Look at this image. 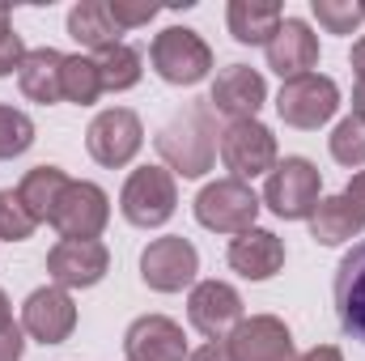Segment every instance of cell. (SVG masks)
Returning a JSON list of instances; mask_svg holds the SVG:
<instances>
[{"label":"cell","mask_w":365,"mask_h":361,"mask_svg":"<svg viewBox=\"0 0 365 361\" xmlns=\"http://www.w3.org/2000/svg\"><path fill=\"white\" fill-rule=\"evenodd\" d=\"M319 191H323V175L310 158H284L264 183V204L280 221H310V213L323 200Z\"/></svg>","instance_id":"4"},{"label":"cell","mask_w":365,"mask_h":361,"mask_svg":"<svg viewBox=\"0 0 365 361\" xmlns=\"http://www.w3.org/2000/svg\"><path fill=\"white\" fill-rule=\"evenodd\" d=\"M110 221V195L98 183L73 179L64 187L56 213H51V230L68 243H93Z\"/></svg>","instance_id":"9"},{"label":"cell","mask_w":365,"mask_h":361,"mask_svg":"<svg viewBox=\"0 0 365 361\" xmlns=\"http://www.w3.org/2000/svg\"><path fill=\"white\" fill-rule=\"evenodd\" d=\"M179 208V183L166 166H140L132 171L123 191H119V213L136 230H158L175 217Z\"/></svg>","instance_id":"2"},{"label":"cell","mask_w":365,"mask_h":361,"mask_svg":"<svg viewBox=\"0 0 365 361\" xmlns=\"http://www.w3.org/2000/svg\"><path fill=\"white\" fill-rule=\"evenodd\" d=\"M217 153L230 171V179H259L276 171V136L272 128H264L259 119H238L225 123V132L217 136Z\"/></svg>","instance_id":"6"},{"label":"cell","mask_w":365,"mask_h":361,"mask_svg":"<svg viewBox=\"0 0 365 361\" xmlns=\"http://www.w3.org/2000/svg\"><path fill=\"white\" fill-rule=\"evenodd\" d=\"M297 361H344V353H340L336 345H314L310 353H302Z\"/></svg>","instance_id":"36"},{"label":"cell","mask_w":365,"mask_h":361,"mask_svg":"<svg viewBox=\"0 0 365 361\" xmlns=\"http://www.w3.org/2000/svg\"><path fill=\"white\" fill-rule=\"evenodd\" d=\"M259 208H264V200L242 179H217L195 195V221L212 234H234L238 238V234L255 230Z\"/></svg>","instance_id":"3"},{"label":"cell","mask_w":365,"mask_h":361,"mask_svg":"<svg viewBox=\"0 0 365 361\" xmlns=\"http://www.w3.org/2000/svg\"><path fill=\"white\" fill-rule=\"evenodd\" d=\"M187 319L208 340H230V332L242 323V298L225 280H200L187 298Z\"/></svg>","instance_id":"12"},{"label":"cell","mask_w":365,"mask_h":361,"mask_svg":"<svg viewBox=\"0 0 365 361\" xmlns=\"http://www.w3.org/2000/svg\"><path fill=\"white\" fill-rule=\"evenodd\" d=\"M195 272H200V251L182 234L153 238L140 251V280L153 293H179L187 285H195Z\"/></svg>","instance_id":"10"},{"label":"cell","mask_w":365,"mask_h":361,"mask_svg":"<svg viewBox=\"0 0 365 361\" xmlns=\"http://www.w3.org/2000/svg\"><path fill=\"white\" fill-rule=\"evenodd\" d=\"M17 86H21V93L30 102H38V106L60 102L64 98V51H56V47L26 51V60L17 68Z\"/></svg>","instance_id":"20"},{"label":"cell","mask_w":365,"mask_h":361,"mask_svg":"<svg viewBox=\"0 0 365 361\" xmlns=\"http://www.w3.org/2000/svg\"><path fill=\"white\" fill-rule=\"evenodd\" d=\"M331 298H336V319H340L344 336L365 345V234L340 260L336 280H331Z\"/></svg>","instance_id":"17"},{"label":"cell","mask_w":365,"mask_h":361,"mask_svg":"<svg viewBox=\"0 0 365 361\" xmlns=\"http://www.w3.org/2000/svg\"><path fill=\"white\" fill-rule=\"evenodd\" d=\"M68 175L60 171V166H34V171H26V179L17 183V195H21V204L30 208V217L43 225H51V213H56V204H60V195H64V187H68Z\"/></svg>","instance_id":"24"},{"label":"cell","mask_w":365,"mask_h":361,"mask_svg":"<svg viewBox=\"0 0 365 361\" xmlns=\"http://www.w3.org/2000/svg\"><path fill=\"white\" fill-rule=\"evenodd\" d=\"M310 9L327 34H353L365 21V4L357 0H310Z\"/></svg>","instance_id":"29"},{"label":"cell","mask_w":365,"mask_h":361,"mask_svg":"<svg viewBox=\"0 0 365 361\" xmlns=\"http://www.w3.org/2000/svg\"><path fill=\"white\" fill-rule=\"evenodd\" d=\"M34 145V119L17 106H0V162L21 158Z\"/></svg>","instance_id":"27"},{"label":"cell","mask_w":365,"mask_h":361,"mask_svg":"<svg viewBox=\"0 0 365 361\" xmlns=\"http://www.w3.org/2000/svg\"><path fill=\"white\" fill-rule=\"evenodd\" d=\"M102 98V81L93 68V56H64V102L93 106Z\"/></svg>","instance_id":"26"},{"label":"cell","mask_w":365,"mask_h":361,"mask_svg":"<svg viewBox=\"0 0 365 361\" xmlns=\"http://www.w3.org/2000/svg\"><path fill=\"white\" fill-rule=\"evenodd\" d=\"M21 60H26V43H21L17 30H9V34L0 39V77H13V73L21 68Z\"/></svg>","instance_id":"32"},{"label":"cell","mask_w":365,"mask_h":361,"mask_svg":"<svg viewBox=\"0 0 365 361\" xmlns=\"http://www.w3.org/2000/svg\"><path fill=\"white\" fill-rule=\"evenodd\" d=\"M187 361H234V357H230V349H225L221 340H208V345H200Z\"/></svg>","instance_id":"34"},{"label":"cell","mask_w":365,"mask_h":361,"mask_svg":"<svg viewBox=\"0 0 365 361\" xmlns=\"http://www.w3.org/2000/svg\"><path fill=\"white\" fill-rule=\"evenodd\" d=\"M225 260H230V268L238 272L242 280H268V276H276L284 268V243L276 238L272 230L255 225V230H247V234H238L230 243Z\"/></svg>","instance_id":"19"},{"label":"cell","mask_w":365,"mask_h":361,"mask_svg":"<svg viewBox=\"0 0 365 361\" xmlns=\"http://www.w3.org/2000/svg\"><path fill=\"white\" fill-rule=\"evenodd\" d=\"M365 230V217L349 204V195H323L319 208L310 213V238L323 243V247H340V243H353L361 238Z\"/></svg>","instance_id":"21"},{"label":"cell","mask_w":365,"mask_h":361,"mask_svg":"<svg viewBox=\"0 0 365 361\" xmlns=\"http://www.w3.org/2000/svg\"><path fill=\"white\" fill-rule=\"evenodd\" d=\"M327 145H331V158H336L340 166H365V123L357 115L340 119L336 132L327 136Z\"/></svg>","instance_id":"30"},{"label":"cell","mask_w":365,"mask_h":361,"mask_svg":"<svg viewBox=\"0 0 365 361\" xmlns=\"http://www.w3.org/2000/svg\"><path fill=\"white\" fill-rule=\"evenodd\" d=\"M344 195H349V204H353V208H357V213L365 217V171H357V175L349 179V187H344Z\"/></svg>","instance_id":"35"},{"label":"cell","mask_w":365,"mask_h":361,"mask_svg":"<svg viewBox=\"0 0 365 361\" xmlns=\"http://www.w3.org/2000/svg\"><path fill=\"white\" fill-rule=\"evenodd\" d=\"M9 327H13V306H9V298L0 289V332H9Z\"/></svg>","instance_id":"38"},{"label":"cell","mask_w":365,"mask_h":361,"mask_svg":"<svg viewBox=\"0 0 365 361\" xmlns=\"http://www.w3.org/2000/svg\"><path fill=\"white\" fill-rule=\"evenodd\" d=\"M149 64L166 86H200L212 73V47L187 30V26H170L153 39L149 47Z\"/></svg>","instance_id":"5"},{"label":"cell","mask_w":365,"mask_h":361,"mask_svg":"<svg viewBox=\"0 0 365 361\" xmlns=\"http://www.w3.org/2000/svg\"><path fill=\"white\" fill-rule=\"evenodd\" d=\"M264 51H268V68H272L276 77L293 81V77H306L319 64V34L302 17H284Z\"/></svg>","instance_id":"16"},{"label":"cell","mask_w":365,"mask_h":361,"mask_svg":"<svg viewBox=\"0 0 365 361\" xmlns=\"http://www.w3.org/2000/svg\"><path fill=\"white\" fill-rule=\"evenodd\" d=\"M123 353L128 361H187V336L175 319L166 315H140L123 332Z\"/></svg>","instance_id":"18"},{"label":"cell","mask_w":365,"mask_h":361,"mask_svg":"<svg viewBox=\"0 0 365 361\" xmlns=\"http://www.w3.org/2000/svg\"><path fill=\"white\" fill-rule=\"evenodd\" d=\"M353 73H357V81H365V34L353 43Z\"/></svg>","instance_id":"37"},{"label":"cell","mask_w":365,"mask_h":361,"mask_svg":"<svg viewBox=\"0 0 365 361\" xmlns=\"http://www.w3.org/2000/svg\"><path fill=\"white\" fill-rule=\"evenodd\" d=\"M21 332L38 345H64L77 332V302L60 285H43L21 306Z\"/></svg>","instance_id":"11"},{"label":"cell","mask_w":365,"mask_h":361,"mask_svg":"<svg viewBox=\"0 0 365 361\" xmlns=\"http://www.w3.org/2000/svg\"><path fill=\"white\" fill-rule=\"evenodd\" d=\"M280 21H284V13L276 0H230V9H225L230 34L247 47H268Z\"/></svg>","instance_id":"22"},{"label":"cell","mask_w":365,"mask_h":361,"mask_svg":"<svg viewBox=\"0 0 365 361\" xmlns=\"http://www.w3.org/2000/svg\"><path fill=\"white\" fill-rule=\"evenodd\" d=\"M140 64L145 60H140V51L132 43H115V47L98 51L93 56V68H98L102 93H123V90H132V86H140V73H145Z\"/></svg>","instance_id":"25"},{"label":"cell","mask_w":365,"mask_h":361,"mask_svg":"<svg viewBox=\"0 0 365 361\" xmlns=\"http://www.w3.org/2000/svg\"><path fill=\"white\" fill-rule=\"evenodd\" d=\"M264 102H268V81H264V73H255L251 64H230V68H221L217 81H212V90H208L212 115H225L230 123L255 119Z\"/></svg>","instance_id":"13"},{"label":"cell","mask_w":365,"mask_h":361,"mask_svg":"<svg viewBox=\"0 0 365 361\" xmlns=\"http://www.w3.org/2000/svg\"><path fill=\"white\" fill-rule=\"evenodd\" d=\"M353 115L365 123V81H357V90H353Z\"/></svg>","instance_id":"39"},{"label":"cell","mask_w":365,"mask_h":361,"mask_svg":"<svg viewBox=\"0 0 365 361\" xmlns=\"http://www.w3.org/2000/svg\"><path fill=\"white\" fill-rule=\"evenodd\" d=\"M110 268V251L93 238V243H68L60 238L51 251H47V276L60 285V289H93Z\"/></svg>","instance_id":"15"},{"label":"cell","mask_w":365,"mask_h":361,"mask_svg":"<svg viewBox=\"0 0 365 361\" xmlns=\"http://www.w3.org/2000/svg\"><path fill=\"white\" fill-rule=\"evenodd\" d=\"M336 111H340V86L331 77H323V73L293 77V81H284L280 93H276V115L289 128H302V132L323 128Z\"/></svg>","instance_id":"8"},{"label":"cell","mask_w":365,"mask_h":361,"mask_svg":"<svg viewBox=\"0 0 365 361\" xmlns=\"http://www.w3.org/2000/svg\"><path fill=\"white\" fill-rule=\"evenodd\" d=\"M106 9H110L119 30H136V26H149L158 17V4H149V0H106Z\"/></svg>","instance_id":"31"},{"label":"cell","mask_w":365,"mask_h":361,"mask_svg":"<svg viewBox=\"0 0 365 361\" xmlns=\"http://www.w3.org/2000/svg\"><path fill=\"white\" fill-rule=\"evenodd\" d=\"M26 353V332H21V323H13L9 332H0V361H21Z\"/></svg>","instance_id":"33"},{"label":"cell","mask_w":365,"mask_h":361,"mask_svg":"<svg viewBox=\"0 0 365 361\" xmlns=\"http://www.w3.org/2000/svg\"><path fill=\"white\" fill-rule=\"evenodd\" d=\"M234 361H297L293 353V336L276 315H251L242 319L230 340H225Z\"/></svg>","instance_id":"14"},{"label":"cell","mask_w":365,"mask_h":361,"mask_svg":"<svg viewBox=\"0 0 365 361\" xmlns=\"http://www.w3.org/2000/svg\"><path fill=\"white\" fill-rule=\"evenodd\" d=\"M9 30H13V17H9V9H4V4H0V39H4V34H9Z\"/></svg>","instance_id":"40"},{"label":"cell","mask_w":365,"mask_h":361,"mask_svg":"<svg viewBox=\"0 0 365 361\" xmlns=\"http://www.w3.org/2000/svg\"><path fill=\"white\" fill-rule=\"evenodd\" d=\"M140 145H145V123H140V115L128 111V106L98 111L93 123L86 128V149H90L93 162L106 166V171L128 166V162L140 153Z\"/></svg>","instance_id":"7"},{"label":"cell","mask_w":365,"mask_h":361,"mask_svg":"<svg viewBox=\"0 0 365 361\" xmlns=\"http://www.w3.org/2000/svg\"><path fill=\"white\" fill-rule=\"evenodd\" d=\"M34 230H38V221L30 217L21 195L4 187L0 191V243H26V238H34Z\"/></svg>","instance_id":"28"},{"label":"cell","mask_w":365,"mask_h":361,"mask_svg":"<svg viewBox=\"0 0 365 361\" xmlns=\"http://www.w3.org/2000/svg\"><path fill=\"white\" fill-rule=\"evenodd\" d=\"M68 34H73L81 47H90L93 56L106 51V47H115V43H123V39H119L123 30L115 26L106 0H81V4H73V13H68Z\"/></svg>","instance_id":"23"},{"label":"cell","mask_w":365,"mask_h":361,"mask_svg":"<svg viewBox=\"0 0 365 361\" xmlns=\"http://www.w3.org/2000/svg\"><path fill=\"white\" fill-rule=\"evenodd\" d=\"M217 115L208 102H191L187 111H179L170 123H162L158 132V153L166 162L170 175H182V179H200L212 171L217 162Z\"/></svg>","instance_id":"1"}]
</instances>
